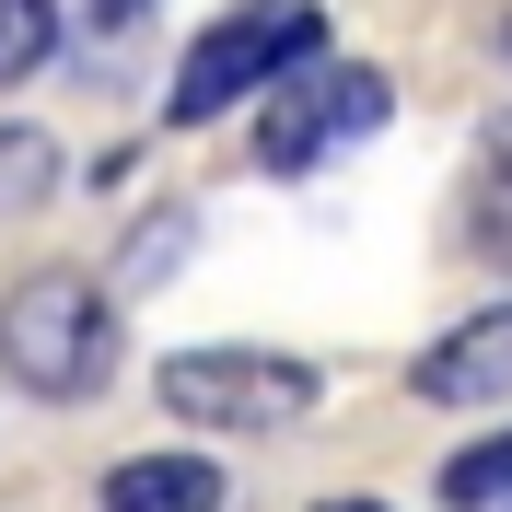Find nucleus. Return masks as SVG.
<instances>
[{
	"label": "nucleus",
	"mask_w": 512,
	"mask_h": 512,
	"mask_svg": "<svg viewBox=\"0 0 512 512\" xmlns=\"http://www.w3.org/2000/svg\"><path fill=\"white\" fill-rule=\"evenodd\" d=\"M187 245H198V222H187V210L140 222V233H128V280H163V268H187Z\"/></svg>",
	"instance_id": "9b49d317"
},
{
	"label": "nucleus",
	"mask_w": 512,
	"mask_h": 512,
	"mask_svg": "<svg viewBox=\"0 0 512 512\" xmlns=\"http://www.w3.org/2000/svg\"><path fill=\"white\" fill-rule=\"evenodd\" d=\"M315 59H326V12H315V0H233L222 24H198V47L175 59L163 117H175V128H210V117H233L245 94L315 70Z\"/></svg>",
	"instance_id": "f03ea898"
},
{
	"label": "nucleus",
	"mask_w": 512,
	"mask_h": 512,
	"mask_svg": "<svg viewBox=\"0 0 512 512\" xmlns=\"http://www.w3.org/2000/svg\"><path fill=\"white\" fill-rule=\"evenodd\" d=\"M82 12H94V35H128L140 12H152V0H82Z\"/></svg>",
	"instance_id": "f8f14e48"
},
{
	"label": "nucleus",
	"mask_w": 512,
	"mask_h": 512,
	"mask_svg": "<svg viewBox=\"0 0 512 512\" xmlns=\"http://www.w3.org/2000/svg\"><path fill=\"white\" fill-rule=\"evenodd\" d=\"M59 198V140L47 128H0V222H24Z\"/></svg>",
	"instance_id": "1a4fd4ad"
},
{
	"label": "nucleus",
	"mask_w": 512,
	"mask_h": 512,
	"mask_svg": "<svg viewBox=\"0 0 512 512\" xmlns=\"http://www.w3.org/2000/svg\"><path fill=\"white\" fill-rule=\"evenodd\" d=\"M431 489H443V512H501V501H512V419L478 431V443H454Z\"/></svg>",
	"instance_id": "6e6552de"
},
{
	"label": "nucleus",
	"mask_w": 512,
	"mask_h": 512,
	"mask_svg": "<svg viewBox=\"0 0 512 512\" xmlns=\"http://www.w3.org/2000/svg\"><path fill=\"white\" fill-rule=\"evenodd\" d=\"M396 117V82L384 70H326V82H268V117H256V175H303L338 140H373Z\"/></svg>",
	"instance_id": "20e7f679"
},
{
	"label": "nucleus",
	"mask_w": 512,
	"mask_h": 512,
	"mask_svg": "<svg viewBox=\"0 0 512 512\" xmlns=\"http://www.w3.org/2000/svg\"><path fill=\"white\" fill-rule=\"evenodd\" d=\"M501 47H512V24H501Z\"/></svg>",
	"instance_id": "4468645a"
},
{
	"label": "nucleus",
	"mask_w": 512,
	"mask_h": 512,
	"mask_svg": "<svg viewBox=\"0 0 512 512\" xmlns=\"http://www.w3.org/2000/svg\"><path fill=\"white\" fill-rule=\"evenodd\" d=\"M117 291L82 280V268H35V280H12V303H0V373L24 384L35 408H94L105 384H117Z\"/></svg>",
	"instance_id": "f257e3e1"
},
{
	"label": "nucleus",
	"mask_w": 512,
	"mask_h": 512,
	"mask_svg": "<svg viewBox=\"0 0 512 512\" xmlns=\"http://www.w3.org/2000/svg\"><path fill=\"white\" fill-rule=\"evenodd\" d=\"M315 512H384V501H315Z\"/></svg>",
	"instance_id": "ddd939ff"
},
{
	"label": "nucleus",
	"mask_w": 512,
	"mask_h": 512,
	"mask_svg": "<svg viewBox=\"0 0 512 512\" xmlns=\"http://www.w3.org/2000/svg\"><path fill=\"white\" fill-rule=\"evenodd\" d=\"M222 466L210 454H187V443H163V454H117L94 478V512H222Z\"/></svg>",
	"instance_id": "423d86ee"
},
{
	"label": "nucleus",
	"mask_w": 512,
	"mask_h": 512,
	"mask_svg": "<svg viewBox=\"0 0 512 512\" xmlns=\"http://www.w3.org/2000/svg\"><path fill=\"white\" fill-rule=\"evenodd\" d=\"M466 245L489 268H512V117L478 128V175H466Z\"/></svg>",
	"instance_id": "0eeeda50"
},
{
	"label": "nucleus",
	"mask_w": 512,
	"mask_h": 512,
	"mask_svg": "<svg viewBox=\"0 0 512 512\" xmlns=\"http://www.w3.org/2000/svg\"><path fill=\"white\" fill-rule=\"evenodd\" d=\"M152 396L198 431H291V419H315L326 373L291 350H245V338H210V350H163Z\"/></svg>",
	"instance_id": "7ed1b4c3"
},
{
	"label": "nucleus",
	"mask_w": 512,
	"mask_h": 512,
	"mask_svg": "<svg viewBox=\"0 0 512 512\" xmlns=\"http://www.w3.org/2000/svg\"><path fill=\"white\" fill-rule=\"evenodd\" d=\"M408 396H419V408H501V396H512V303L454 315L443 338L408 361Z\"/></svg>",
	"instance_id": "39448f33"
},
{
	"label": "nucleus",
	"mask_w": 512,
	"mask_h": 512,
	"mask_svg": "<svg viewBox=\"0 0 512 512\" xmlns=\"http://www.w3.org/2000/svg\"><path fill=\"white\" fill-rule=\"evenodd\" d=\"M59 59V0H0V94Z\"/></svg>",
	"instance_id": "9d476101"
}]
</instances>
